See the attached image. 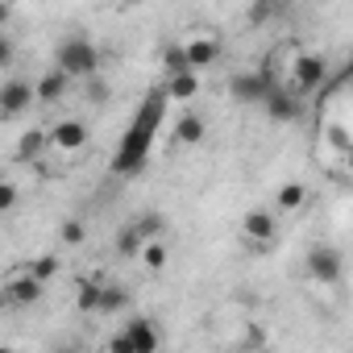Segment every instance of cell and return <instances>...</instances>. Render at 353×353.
<instances>
[{"label":"cell","mask_w":353,"mask_h":353,"mask_svg":"<svg viewBox=\"0 0 353 353\" xmlns=\"http://www.w3.org/2000/svg\"><path fill=\"white\" fill-rule=\"evenodd\" d=\"M133 345V353H158V324L150 316H133L125 328H121Z\"/></svg>","instance_id":"9"},{"label":"cell","mask_w":353,"mask_h":353,"mask_svg":"<svg viewBox=\"0 0 353 353\" xmlns=\"http://www.w3.org/2000/svg\"><path fill=\"white\" fill-rule=\"evenodd\" d=\"M17 200H21L17 183H9V179H0V212H13V208H17Z\"/></svg>","instance_id":"25"},{"label":"cell","mask_w":353,"mask_h":353,"mask_svg":"<svg viewBox=\"0 0 353 353\" xmlns=\"http://www.w3.org/2000/svg\"><path fill=\"white\" fill-rule=\"evenodd\" d=\"M303 200H307V188H303V183H283V188H279V196H274V204H279L283 212L303 208Z\"/></svg>","instance_id":"17"},{"label":"cell","mask_w":353,"mask_h":353,"mask_svg":"<svg viewBox=\"0 0 353 353\" xmlns=\"http://www.w3.org/2000/svg\"><path fill=\"white\" fill-rule=\"evenodd\" d=\"M174 137H179L183 145H196V141H204V117H196V112L179 117V125H174Z\"/></svg>","instance_id":"15"},{"label":"cell","mask_w":353,"mask_h":353,"mask_svg":"<svg viewBox=\"0 0 353 353\" xmlns=\"http://www.w3.org/2000/svg\"><path fill=\"white\" fill-rule=\"evenodd\" d=\"M162 67H166V75H183V71H188V59H183V46H170V50L162 54Z\"/></svg>","instance_id":"24"},{"label":"cell","mask_w":353,"mask_h":353,"mask_svg":"<svg viewBox=\"0 0 353 353\" xmlns=\"http://www.w3.org/2000/svg\"><path fill=\"white\" fill-rule=\"evenodd\" d=\"M270 88H274V79L266 71H241V75L229 79V96L237 104H262L270 96Z\"/></svg>","instance_id":"4"},{"label":"cell","mask_w":353,"mask_h":353,"mask_svg":"<svg viewBox=\"0 0 353 353\" xmlns=\"http://www.w3.org/2000/svg\"><path fill=\"white\" fill-rule=\"evenodd\" d=\"M67 83H71V79L50 67V71L34 83V104H54V100H63V96H67Z\"/></svg>","instance_id":"12"},{"label":"cell","mask_w":353,"mask_h":353,"mask_svg":"<svg viewBox=\"0 0 353 353\" xmlns=\"http://www.w3.org/2000/svg\"><path fill=\"white\" fill-rule=\"evenodd\" d=\"M262 108H266V117H270V121H279V125H291V121H299V112H303V100H299L295 92H287V88H270V96L262 100Z\"/></svg>","instance_id":"6"},{"label":"cell","mask_w":353,"mask_h":353,"mask_svg":"<svg viewBox=\"0 0 353 353\" xmlns=\"http://www.w3.org/2000/svg\"><path fill=\"white\" fill-rule=\"evenodd\" d=\"M328 137H332V145H336V150H341V154H345V150H349V133H345V125H341V121H336V125H332V129H328Z\"/></svg>","instance_id":"27"},{"label":"cell","mask_w":353,"mask_h":353,"mask_svg":"<svg viewBox=\"0 0 353 353\" xmlns=\"http://www.w3.org/2000/svg\"><path fill=\"white\" fill-rule=\"evenodd\" d=\"M5 307H9V299H5V291H0V312H5Z\"/></svg>","instance_id":"32"},{"label":"cell","mask_w":353,"mask_h":353,"mask_svg":"<svg viewBox=\"0 0 353 353\" xmlns=\"http://www.w3.org/2000/svg\"><path fill=\"white\" fill-rule=\"evenodd\" d=\"M9 17H13V9H9V5H0V26H5Z\"/></svg>","instance_id":"31"},{"label":"cell","mask_w":353,"mask_h":353,"mask_svg":"<svg viewBox=\"0 0 353 353\" xmlns=\"http://www.w3.org/2000/svg\"><path fill=\"white\" fill-rule=\"evenodd\" d=\"M26 274H30V279H38V283L46 287V283H50V279L59 274V258H50V254H42V258H34V262L26 266Z\"/></svg>","instance_id":"18"},{"label":"cell","mask_w":353,"mask_h":353,"mask_svg":"<svg viewBox=\"0 0 353 353\" xmlns=\"http://www.w3.org/2000/svg\"><path fill=\"white\" fill-rule=\"evenodd\" d=\"M75 307H79V312H96V307H100V283H79Z\"/></svg>","instance_id":"22"},{"label":"cell","mask_w":353,"mask_h":353,"mask_svg":"<svg viewBox=\"0 0 353 353\" xmlns=\"http://www.w3.org/2000/svg\"><path fill=\"white\" fill-rule=\"evenodd\" d=\"M162 112H166V96H162V92H150V96L141 100V108L133 112V121H129V129H125L117 154H112V170H117V174H137V170L145 166V158H150V150H154V133H158V125H162Z\"/></svg>","instance_id":"1"},{"label":"cell","mask_w":353,"mask_h":353,"mask_svg":"<svg viewBox=\"0 0 353 353\" xmlns=\"http://www.w3.org/2000/svg\"><path fill=\"white\" fill-rule=\"evenodd\" d=\"M46 141H50L54 150L75 154V150L88 145V125H83V121H59L54 129H46Z\"/></svg>","instance_id":"8"},{"label":"cell","mask_w":353,"mask_h":353,"mask_svg":"<svg viewBox=\"0 0 353 353\" xmlns=\"http://www.w3.org/2000/svg\"><path fill=\"white\" fill-rule=\"evenodd\" d=\"M341 270H345V258H341V250H332V245H316L312 254H307V274L316 279V283H336L341 279Z\"/></svg>","instance_id":"5"},{"label":"cell","mask_w":353,"mask_h":353,"mask_svg":"<svg viewBox=\"0 0 353 353\" xmlns=\"http://www.w3.org/2000/svg\"><path fill=\"white\" fill-rule=\"evenodd\" d=\"M183 59H188V71L196 75V71H204V67H212V63L221 59V42H212V38H192V42L183 46Z\"/></svg>","instance_id":"10"},{"label":"cell","mask_w":353,"mask_h":353,"mask_svg":"<svg viewBox=\"0 0 353 353\" xmlns=\"http://www.w3.org/2000/svg\"><path fill=\"white\" fill-rule=\"evenodd\" d=\"M46 145H50V141H46V129H30V133L17 141V158H21V162H34Z\"/></svg>","instance_id":"16"},{"label":"cell","mask_w":353,"mask_h":353,"mask_svg":"<svg viewBox=\"0 0 353 353\" xmlns=\"http://www.w3.org/2000/svg\"><path fill=\"white\" fill-rule=\"evenodd\" d=\"M162 229H166V221H162V216H158V212H145V216H141V221H137V225H133V233H137V237H141V241H154V237H158V233H162Z\"/></svg>","instance_id":"20"},{"label":"cell","mask_w":353,"mask_h":353,"mask_svg":"<svg viewBox=\"0 0 353 353\" xmlns=\"http://www.w3.org/2000/svg\"><path fill=\"white\" fill-rule=\"evenodd\" d=\"M5 299H9V307H34V303L42 299V283L30 279V274H17V279L5 287Z\"/></svg>","instance_id":"11"},{"label":"cell","mask_w":353,"mask_h":353,"mask_svg":"<svg viewBox=\"0 0 353 353\" xmlns=\"http://www.w3.org/2000/svg\"><path fill=\"white\" fill-rule=\"evenodd\" d=\"M196 92H200V75H192V71L170 75V79H166V88H162V96H166V100H192Z\"/></svg>","instance_id":"14"},{"label":"cell","mask_w":353,"mask_h":353,"mask_svg":"<svg viewBox=\"0 0 353 353\" xmlns=\"http://www.w3.org/2000/svg\"><path fill=\"white\" fill-rule=\"evenodd\" d=\"M141 245H145V241L133 233V225L117 233V254H121V258H137V254H141Z\"/></svg>","instance_id":"21"},{"label":"cell","mask_w":353,"mask_h":353,"mask_svg":"<svg viewBox=\"0 0 353 353\" xmlns=\"http://www.w3.org/2000/svg\"><path fill=\"white\" fill-rule=\"evenodd\" d=\"M245 237L250 241H274V233H279V221H274V212H266V208H254V212H245Z\"/></svg>","instance_id":"13"},{"label":"cell","mask_w":353,"mask_h":353,"mask_svg":"<svg viewBox=\"0 0 353 353\" xmlns=\"http://www.w3.org/2000/svg\"><path fill=\"white\" fill-rule=\"evenodd\" d=\"M137 258H141L150 270H162V266H166V245H158V241H145Z\"/></svg>","instance_id":"23"},{"label":"cell","mask_w":353,"mask_h":353,"mask_svg":"<svg viewBox=\"0 0 353 353\" xmlns=\"http://www.w3.org/2000/svg\"><path fill=\"white\" fill-rule=\"evenodd\" d=\"M83 237H88V229H83V221H79V216L63 221V241H67V245H79Z\"/></svg>","instance_id":"26"},{"label":"cell","mask_w":353,"mask_h":353,"mask_svg":"<svg viewBox=\"0 0 353 353\" xmlns=\"http://www.w3.org/2000/svg\"><path fill=\"white\" fill-rule=\"evenodd\" d=\"M0 353H17V349H13V345H0Z\"/></svg>","instance_id":"33"},{"label":"cell","mask_w":353,"mask_h":353,"mask_svg":"<svg viewBox=\"0 0 353 353\" xmlns=\"http://www.w3.org/2000/svg\"><path fill=\"white\" fill-rule=\"evenodd\" d=\"M328 59L324 54H299L295 59V96H312V92H324L328 88Z\"/></svg>","instance_id":"3"},{"label":"cell","mask_w":353,"mask_h":353,"mask_svg":"<svg viewBox=\"0 0 353 353\" xmlns=\"http://www.w3.org/2000/svg\"><path fill=\"white\" fill-rule=\"evenodd\" d=\"M88 96H92L96 104H104V100H108V88H104V83H100V79L92 75V79H88Z\"/></svg>","instance_id":"28"},{"label":"cell","mask_w":353,"mask_h":353,"mask_svg":"<svg viewBox=\"0 0 353 353\" xmlns=\"http://www.w3.org/2000/svg\"><path fill=\"white\" fill-rule=\"evenodd\" d=\"M9 63H13V42L0 34V67H9Z\"/></svg>","instance_id":"30"},{"label":"cell","mask_w":353,"mask_h":353,"mask_svg":"<svg viewBox=\"0 0 353 353\" xmlns=\"http://www.w3.org/2000/svg\"><path fill=\"white\" fill-rule=\"evenodd\" d=\"M108 353H133V345H129V336H125V332H117V336L108 341Z\"/></svg>","instance_id":"29"},{"label":"cell","mask_w":353,"mask_h":353,"mask_svg":"<svg viewBox=\"0 0 353 353\" xmlns=\"http://www.w3.org/2000/svg\"><path fill=\"white\" fill-rule=\"evenodd\" d=\"M125 303H129V291H125V287H100V307H96V312L112 316V312H121Z\"/></svg>","instance_id":"19"},{"label":"cell","mask_w":353,"mask_h":353,"mask_svg":"<svg viewBox=\"0 0 353 353\" xmlns=\"http://www.w3.org/2000/svg\"><path fill=\"white\" fill-rule=\"evenodd\" d=\"M34 104V83L30 79H9L0 83V117H21Z\"/></svg>","instance_id":"7"},{"label":"cell","mask_w":353,"mask_h":353,"mask_svg":"<svg viewBox=\"0 0 353 353\" xmlns=\"http://www.w3.org/2000/svg\"><path fill=\"white\" fill-rule=\"evenodd\" d=\"M54 71H63L67 79H92V75L100 71V50H96V42L83 38V34L63 38L59 50H54Z\"/></svg>","instance_id":"2"}]
</instances>
